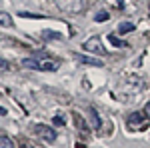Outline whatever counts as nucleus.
<instances>
[{"mask_svg": "<svg viewBox=\"0 0 150 148\" xmlns=\"http://www.w3.org/2000/svg\"><path fill=\"white\" fill-rule=\"evenodd\" d=\"M0 26L2 28H10L12 26V16L8 12H0Z\"/></svg>", "mask_w": 150, "mask_h": 148, "instance_id": "nucleus-6", "label": "nucleus"}, {"mask_svg": "<svg viewBox=\"0 0 150 148\" xmlns=\"http://www.w3.org/2000/svg\"><path fill=\"white\" fill-rule=\"evenodd\" d=\"M74 124L78 126V128H80V130H84V132H86V130H88V126H86V122H84V120H82V116H80V114H76V112H74Z\"/></svg>", "mask_w": 150, "mask_h": 148, "instance_id": "nucleus-10", "label": "nucleus"}, {"mask_svg": "<svg viewBox=\"0 0 150 148\" xmlns=\"http://www.w3.org/2000/svg\"><path fill=\"white\" fill-rule=\"evenodd\" d=\"M32 130H34L38 136L42 138V140H46V142H54L56 140V132L50 128V126H44V124H34L32 126Z\"/></svg>", "mask_w": 150, "mask_h": 148, "instance_id": "nucleus-2", "label": "nucleus"}, {"mask_svg": "<svg viewBox=\"0 0 150 148\" xmlns=\"http://www.w3.org/2000/svg\"><path fill=\"white\" fill-rule=\"evenodd\" d=\"M42 38L44 40H62V34L60 32H52V30H44L42 32Z\"/></svg>", "mask_w": 150, "mask_h": 148, "instance_id": "nucleus-8", "label": "nucleus"}, {"mask_svg": "<svg viewBox=\"0 0 150 148\" xmlns=\"http://www.w3.org/2000/svg\"><path fill=\"white\" fill-rule=\"evenodd\" d=\"M108 42H110L112 46H116V48H122V46H124V42H122V40H120L118 36H114V34L108 36Z\"/></svg>", "mask_w": 150, "mask_h": 148, "instance_id": "nucleus-13", "label": "nucleus"}, {"mask_svg": "<svg viewBox=\"0 0 150 148\" xmlns=\"http://www.w3.org/2000/svg\"><path fill=\"white\" fill-rule=\"evenodd\" d=\"M90 122H92V128H100V120H98V114L94 108H90Z\"/></svg>", "mask_w": 150, "mask_h": 148, "instance_id": "nucleus-12", "label": "nucleus"}, {"mask_svg": "<svg viewBox=\"0 0 150 148\" xmlns=\"http://www.w3.org/2000/svg\"><path fill=\"white\" fill-rule=\"evenodd\" d=\"M0 148H14V142H12V138H8V136H0Z\"/></svg>", "mask_w": 150, "mask_h": 148, "instance_id": "nucleus-11", "label": "nucleus"}, {"mask_svg": "<svg viewBox=\"0 0 150 148\" xmlns=\"http://www.w3.org/2000/svg\"><path fill=\"white\" fill-rule=\"evenodd\" d=\"M134 30V24L132 22H120L118 24V32L120 34H126V32H132Z\"/></svg>", "mask_w": 150, "mask_h": 148, "instance_id": "nucleus-9", "label": "nucleus"}, {"mask_svg": "<svg viewBox=\"0 0 150 148\" xmlns=\"http://www.w3.org/2000/svg\"><path fill=\"white\" fill-rule=\"evenodd\" d=\"M0 68H10V62H6V60H4V58H0Z\"/></svg>", "mask_w": 150, "mask_h": 148, "instance_id": "nucleus-17", "label": "nucleus"}, {"mask_svg": "<svg viewBox=\"0 0 150 148\" xmlns=\"http://www.w3.org/2000/svg\"><path fill=\"white\" fill-rule=\"evenodd\" d=\"M128 122H130V126H136V124H140V122H144V114L132 112L130 116H128Z\"/></svg>", "mask_w": 150, "mask_h": 148, "instance_id": "nucleus-7", "label": "nucleus"}, {"mask_svg": "<svg viewBox=\"0 0 150 148\" xmlns=\"http://www.w3.org/2000/svg\"><path fill=\"white\" fill-rule=\"evenodd\" d=\"M54 124L56 126H64L66 122H64V116H54Z\"/></svg>", "mask_w": 150, "mask_h": 148, "instance_id": "nucleus-16", "label": "nucleus"}, {"mask_svg": "<svg viewBox=\"0 0 150 148\" xmlns=\"http://www.w3.org/2000/svg\"><path fill=\"white\" fill-rule=\"evenodd\" d=\"M22 148H30V146H26V144H24V146H22Z\"/></svg>", "mask_w": 150, "mask_h": 148, "instance_id": "nucleus-20", "label": "nucleus"}, {"mask_svg": "<svg viewBox=\"0 0 150 148\" xmlns=\"http://www.w3.org/2000/svg\"><path fill=\"white\" fill-rule=\"evenodd\" d=\"M108 16H110V14H108L106 10H102V12H96L94 20H96V22H104V20H108Z\"/></svg>", "mask_w": 150, "mask_h": 148, "instance_id": "nucleus-14", "label": "nucleus"}, {"mask_svg": "<svg viewBox=\"0 0 150 148\" xmlns=\"http://www.w3.org/2000/svg\"><path fill=\"white\" fill-rule=\"evenodd\" d=\"M22 66L26 68H34V70H48V72H54L58 68L56 62H46V60H34V58H24Z\"/></svg>", "mask_w": 150, "mask_h": 148, "instance_id": "nucleus-1", "label": "nucleus"}, {"mask_svg": "<svg viewBox=\"0 0 150 148\" xmlns=\"http://www.w3.org/2000/svg\"><path fill=\"white\" fill-rule=\"evenodd\" d=\"M78 60H80L82 64H92V66H102L104 62L102 60H98V58H88V56H82V54H78Z\"/></svg>", "mask_w": 150, "mask_h": 148, "instance_id": "nucleus-5", "label": "nucleus"}, {"mask_svg": "<svg viewBox=\"0 0 150 148\" xmlns=\"http://www.w3.org/2000/svg\"><path fill=\"white\" fill-rule=\"evenodd\" d=\"M144 116H148V118H150V102L144 106Z\"/></svg>", "mask_w": 150, "mask_h": 148, "instance_id": "nucleus-18", "label": "nucleus"}, {"mask_svg": "<svg viewBox=\"0 0 150 148\" xmlns=\"http://www.w3.org/2000/svg\"><path fill=\"white\" fill-rule=\"evenodd\" d=\"M6 114H8V112H6V108H2V106H0V116H6Z\"/></svg>", "mask_w": 150, "mask_h": 148, "instance_id": "nucleus-19", "label": "nucleus"}, {"mask_svg": "<svg viewBox=\"0 0 150 148\" xmlns=\"http://www.w3.org/2000/svg\"><path fill=\"white\" fill-rule=\"evenodd\" d=\"M18 14H20V16H22V18H44V14H32V12H18Z\"/></svg>", "mask_w": 150, "mask_h": 148, "instance_id": "nucleus-15", "label": "nucleus"}, {"mask_svg": "<svg viewBox=\"0 0 150 148\" xmlns=\"http://www.w3.org/2000/svg\"><path fill=\"white\" fill-rule=\"evenodd\" d=\"M56 4L66 12H78L82 6V0H56Z\"/></svg>", "mask_w": 150, "mask_h": 148, "instance_id": "nucleus-4", "label": "nucleus"}, {"mask_svg": "<svg viewBox=\"0 0 150 148\" xmlns=\"http://www.w3.org/2000/svg\"><path fill=\"white\" fill-rule=\"evenodd\" d=\"M82 46H84V50H88V52H92V54H100V56L106 54V48H104V44L98 38H88Z\"/></svg>", "mask_w": 150, "mask_h": 148, "instance_id": "nucleus-3", "label": "nucleus"}]
</instances>
